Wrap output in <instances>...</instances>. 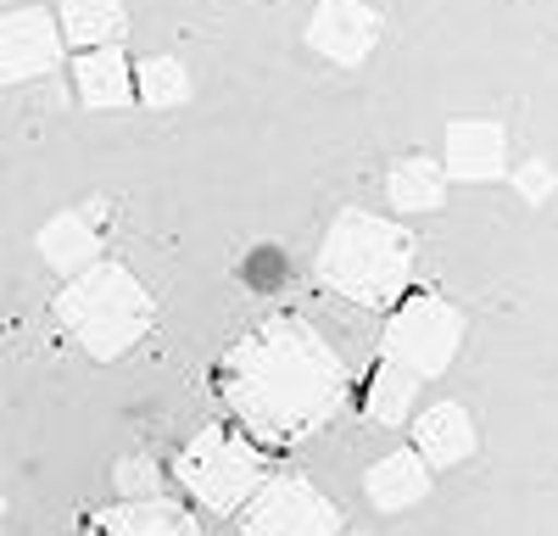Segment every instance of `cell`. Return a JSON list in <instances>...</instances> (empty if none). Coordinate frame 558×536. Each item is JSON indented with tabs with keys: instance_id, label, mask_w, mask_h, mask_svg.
<instances>
[{
	"instance_id": "cell-15",
	"label": "cell",
	"mask_w": 558,
	"mask_h": 536,
	"mask_svg": "<svg viewBox=\"0 0 558 536\" xmlns=\"http://www.w3.org/2000/svg\"><path fill=\"white\" fill-rule=\"evenodd\" d=\"M57 34L78 51H101V45H123L129 12L123 0H62L57 7Z\"/></svg>"
},
{
	"instance_id": "cell-4",
	"label": "cell",
	"mask_w": 558,
	"mask_h": 536,
	"mask_svg": "<svg viewBox=\"0 0 558 536\" xmlns=\"http://www.w3.org/2000/svg\"><path fill=\"white\" fill-rule=\"evenodd\" d=\"M173 480L191 491V503H202L207 514L229 520L252 503V491L268 480L263 453L229 425H202L191 441L173 453Z\"/></svg>"
},
{
	"instance_id": "cell-13",
	"label": "cell",
	"mask_w": 558,
	"mask_h": 536,
	"mask_svg": "<svg viewBox=\"0 0 558 536\" xmlns=\"http://www.w3.org/2000/svg\"><path fill=\"white\" fill-rule=\"evenodd\" d=\"M73 84H78V101L89 112H118L134 101V68L123 57V45H101V51H78L73 62Z\"/></svg>"
},
{
	"instance_id": "cell-21",
	"label": "cell",
	"mask_w": 558,
	"mask_h": 536,
	"mask_svg": "<svg viewBox=\"0 0 558 536\" xmlns=\"http://www.w3.org/2000/svg\"><path fill=\"white\" fill-rule=\"evenodd\" d=\"M341 536H368V531H341Z\"/></svg>"
},
{
	"instance_id": "cell-18",
	"label": "cell",
	"mask_w": 558,
	"mask_h": 536,
	"mask_svg": "<svg viewBox=\"0 0 558 536\" xmlns=\"http://www.w3.org/2000/svg\"><path fill=\"white\" fill-rule=\"evenodd\" d=\"M134 101H146L151 112L184 107L191 101V68H184L179 57H146L134 68Z\"/></svg>"
},
{
	"instance_id": "cell-5",
	"label": "cell",
	"mask_w": 558,
	"mask_h": 536,
	"mask_svg": "<svg viewBox=\"0 0 558 536\" xmlns=\"http://www.w3.org/2000/svg\"><path fill=\"white\" fill-rule=\"evenodd\" d=\"M470 336V319L463 307H452L436 291H413L391 307L386 336H380V357L402 364L413 380H441L458 364V346Z\"/></svg>"
},
{
	"instance_id": "cell-8",
	"label": "cell",
	"mask_w": 558,
	"mask_h": 536,
	"mask_svg": "<svg viewBox=\"0 0 558 536\" xmlns=\"http://www.w3.org/2000/svg\"><path fill=\"white\" fill-rule=\"evenodd\" d=\"M307 45L336 68H363L380 45V12L363 0H318L307 17Z\"/></svg>"
},
{
	"instance_id": "cell-2",
	"label": "cell",
	"mask_w": 558,
	"mask_h": 536,
	"mask_svg": "<svg viewBox=\"0 0 558 536\" xmlns=\"http://www.w3.org/2000/svg\"><path fill=\"white\" fill-rule=\"evenodd\" d=\"M413 257H418L413 230L363 212V207H347L324 230L318 280H324V291L347 296L352 307H397V296L413 280Z\"/></svg>"
},
{
	"instance_id": "cell-3",
	"label": "cell",
	"mask_w": 558,
	"mask_h": 536,
	"mask_svg": "<svg viewBox=\"0 0 558 536\" xmlns=\"http://www.w3.org/2000/svg\"><path fill=\"white\" fill-rule=\"evenodd\" d=\"M57 325L96 357V364H118L134 352L157 325V296L140 285L123 263H89L57 291Z\"/></svg>"
},
{
	"instance_id": "cell-19",
	"label": "cell",
	"mask_w": 558,
	"mask_h": 536,
	"mask_svg": "<svg viewBox=\"0 0 558 536\" xmlns=\"http://www.w3.org/2000/svg\"><path fill=\"white\" fill-rule=\"evenodd\" d=\"M112 486H118V503H146V498H162V464L157 459H118L112 464Z\"/></svg>"
},
{
	"instance_id": "cell-1",
	"label": "cell",
	"mask_w": 558,
	"mask_h": 536,
	"mask_svg": "<svg viewBox=\"0 0 558 536\" xmlns=\"http://www.w3.org/2000/svg\"><path fill=\"white\" fill-rule=\"evenodd\" d=\"M218 397L241 436L263 447H302L347 409L341 352L296 313L252 325L218 364Z\"/></svg>"
},
{
	"instance_id": "cell-9",
	"label": "cell",
	"mask_w": 558,
	"mask_h": 536,
	"mask_svg": "<svg viewBox=\"0 0 558 536\" xmlns=\"http://www.w3.org/2000/svg\"><path fill=\"white\" fill-rule=\"evenodd\" d=\"M441 173L463 179V185L502 179L508 173V134H502V123H492V118H458V123H447Z\"/></svg>"
},
{
	"instance_id": "cell-6",
	"label": "cell",
	"mask_w": 558,
	"mask_h": 536,
	"mask_svg": "<svg viewBox=\"0 0 558 536\" xmlns=\"http://www.w3.org/2000/svg\"><path fill=\"white\" fill-rule=\"evenodd\" d=\"M341 509L307 475H268L241 509V536H336Z\"/></svg>"
},
{
	"instance_id": "cell-7",
	"label": "cell",
	"mask_w": 558,
	"mask_h": 536,
	"mask_svg": "<svg viewBox=\"0 0 558 536\" xmlns=\"http://www.w3.org/2000/svg\"><path fill=\"white\" fill-rule=\"evenodd\" d=\"M62 68V34L45 7L0 12V84H28Z\"/></svg>"
},
{
	"instance_id": "cell-17",
	"label": "cell",
	"mask_w": 558,
	"mask_h": 536,
	"mask_svg": "<svg viewBox=\"0 0 558 536\" xmlns=\"http://www.w3.org/2000/svg\"><path fill=\"white\" fill-rule=\"evenodd\" d=\"M418 386H425V380H413L402 364L380 357V364H375V375H368V391H363V414L375 419V425H402V419H413Z\"/></svg>"
},
{
	"instance_id": "cell-16",
	"label": "cell",
	"mask_w": 558,
	"mask_h": 536,
	"mask_svg": "<svg viewBox=\"0 0 558 536\" xmlns=\"http://www.w3.org/2000/svg\"><path fill=\"white\" fill-rule=\"evenodd\" d=\"M386 202H391L397 212H408V218L436 212V207L447 202V173H441V162H430V157H402V162H391V173H386Z\"/></svg>"
},
{
	"instance_id": "cell-10",
	"label": "cell",
	"mask_w": 558,
	"mask_h": 536,
	"mask_svg": "<svg viewBox=\"0 0 558 536\" xmlns=\"http://www.w3.org/2000/svg\"><path fill=\"white\" fill-rule=\"evenodd\" d=\"M101 202H89V207H68V212H57V218H45V230H39V257L57 268V275H84L89 263H101V241H107V230H101Z\"/></svg>"
},
{
	"instance_id": "cell-20",
	"label": "cell",
	"mask_w": 558,
	"mask_h": 536,
	"mask_svg": "<svg viewBox=\"0 0 558 536\" xmlns=\"http://www.w3.org/2000/svg\"><path fill=\"white\" fill-rule=\"evenodd\" d=\"M514 191H520L531 207H542V202L558 191V173H553V162H547V157H531V162H520V168H514Z\"/></svg>"
},
{
	"instance_id": "cell-14",
	"label": "cell",
	"mask_w": 558,
	"mask_h": 536,
	"mask_svg": "<svg viewBox=\"0 0 558 536\" xmlns=\"http://www.w3.org/2000/svg\"><path fill=\"white\" fill-rule=\"evenodd\" d=\"M425 491H430V470H425V459H418L413 447H397V453H386L375 470L363 475V498L375 503L380 514H402L413 503H425Z\"/></svg>"
},
{
	"instance_id": "cell-11",
	"label": "cell",
	"mask_w": 558,
	"mask_h": 536,
	"mask_svg": "<svg viewBox=\"0 0 558 536\" xmlns=\"http://www.w3.org/2000/svg\"><path fill=\"white\" fill-rule=\"evenodd\" d=\"M413 453L425 459V470H458L475 453V414L452 397L430 402L425 414H413Z\"/></svg>"
},
{
	"instance_id": "cell-12",
	"label": "cell",
	"mask_w": 558,
	"mask_h": 536,
	"mask_svg": "<svg viewBox=\"0 0 558 536\" xmlns=\"http://www.w3.org/2000/svg\"><path fill=\"white\" fill-rule=\"evenodd\" d=\"M84 536H202V520L179 509L173 498H146V503H107L89 514Z\"/></svg>"
}]
</instances>
